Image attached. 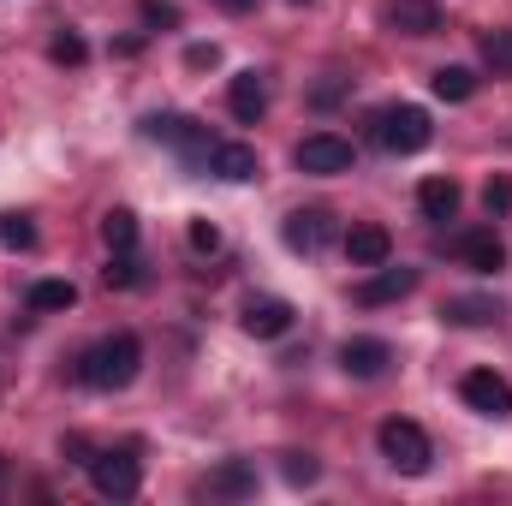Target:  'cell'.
Segmentation results:
<instances>
[{
    "label": "cell",
    "instance_id": "1",
    "mask_svg": "<svg viewBox=\"0 0 512 506\" xmlns=\"http://www.w3.org/2000/svg\"><path fill=\"white\" fill-rule=\"evenodd\" d=\"M137 370H143V340L126 334V328L108 334V340H96V346L78 358V381L96 387V393H120V387H131Z\"/></svg>",
    "mask_w": 512,
    "mask_h": 506
},
{
    "label": "cell",
    "instance_id": "2",
    "mask_svg": "<svg viewBox=\"0 0 512 506\" xmlns=\"http://www.w3.org/2000/svg\"><path fill=\"white\" fill-rule=\"evenodd\" d=\"M376 447H382V459L399 471V477H423L429 471V435L411 423V417H387L382 429H376Z\"/></svg>",
    "mask_w": 512,
    "mask_h": 506
},
{
    "label": "cell",
    "instance_id": "3",
    "mask_svg": "<svg viewBox=\"0 0 512 506\" xmlns=\"http://www.w3.org/2000/svg\"><path fill=\"white\" fill-rule=\"evenodd\" d=\"M376 137H382L387 155H417V149H429L435 126H429V114H423V108L399 102V108H387L382 120H376Z\"/></svg>",
    "mask_w": 512,
    "mask_h": 506
},
{
    "label": "cell",
    "instance_id": "4",
    "mask_svg": "<svg viewBox=\"0 0 512 506\" xmlns=\"http://www.w3.org/2000/svg\"><path fill=\"white\" fill-rule=\"evenodd\" d=\"M90 483H96V495H108V501H131V495L143 489V465L131 459V447H108V453L90 459Z\"/></svg>",
    "mask_w": 512,
    "mask_h": 506
},
{
    "label": "cell",
    "instance_id": "5",
    "mask_svg": "<svg viewBox=\"0 0 512 506\" xmlns=\"http://www.w3.org/2000/svg\"><path fill=\"white\" fill-rule=\"evenodd\" d=\"M298 173H316V179H334V173H352V143L340 131H310L298 143Z\"/></svg>",
    "mask_w": 512,
    "mask_h": 506
},
{
    "label": "cell",
    "instance_id": "6",
    "mask_svg": "<svg viewBox=\"0 0 512 506\" xmlns=\"http://www.w3.org/2000/svg\"><path fill=\"white\" fill-rule=\"evenodd\" d=\"M405 292H417V268H405V262L393 268V256H387V262H376V268L352 286V298H358L364 310H376V304H399Z\"/></svg>",
    "mask_w": 512,
    "mask_h": 506
},
{
    "label": "cell",
    "instance_id": "7",
    "mask_svg": "<svg viewBox=\"0 0 512 506\" xmlns=\"http://www.w3.org/2000/svg\"><path fill=\"white\" fill-rule=\"evenodd\" d=\"M459 399H465L471 411H483V417H512V381L495 376V370H465Z\"/></svg>",
    "mask_w": 512,
    "mask_h": 506
},
{
    "label": "cell",
    "instance_id": "8",
    "mask_svg": "<svg viewBox=\"0 0 512 506\" xmlns=\"http://www.w3.org/2000/svg\"><path fill=\"white\" fill-rule=\"evenodd\" d=\"M280 239H286V251L316 256L334 239V215H328V209H292V215L280 221Z\"/></svg>",
    "mask_w": 512,
    "mask_h": 506
},
{
    "label": "cell",
    "instance_id": "9",
    "mask_svg": "<svg viewBox=\"0 0 512 506\" xmlns=\"http://www.w3.org/2000/svg\"><path fill=\"white\" fill-rule=\"evenodd\" d=\"M387 364H393V346H387V340H376V334H352V340L340 346V370H346L352 381L387 376Z\"/></svg>",
    "mask_w": 512,
    "mask_h": 506
},
{
    "label": "cell",
    "instance_id": "10",
    "mask_svg": "<svg viewBox=\"0 0 512 506\" xmlns=\"http://www.w3.org/2000/svg\"><path fill=\"white\" fill-rule=\"evenodd\" d=\"M453 256H459L465 268H477V274H501V268H507V245L495 239V227L459 233V239H453Z\"/></svg>",
    "mask_w": 512,
    "mask_h": 506
},
{
    "label": "cell",
    "instance_id": "11",
    "mask_svg": "<svg viewBox=\"0 0 512 506\" xmlns=\"http://www.w3.org/2000/svg\"><path fill=\"white\" fill-rule=\"evenodd\" d=\"M292 322H298V310L286 298H251L245 304V334L251 340H280V334H292Z\"/></svg>",
    "mask_w": 512,
    "mask_h": 506
},
{
    "label": "cell",
    "instance_id": "12",
    "mask_svg": "<svg viewBox=\"0 0 512 506\" xmlns=\"http://www.w3.org/2000/svg\"><path fill=\"white\" fill-rule=\"evenodd\" d=\"M227 108H233L239 126H256V120L268 114V78H262V72H239V78L227 84Z\"/></svg>",
    "mask_w": 512,
    "mask_h": 506
},
{
    "label": "cell",
    "instance_id": "13",
    "mask_svg": "<svg viewBox=\"0 0 512 506\" xmlns=\"http://www.w3.org/2000/svg\"><path fill=\"white\" fill-rule=\"evenodd\" d=\"M209 495H221V501H251L256 495V459H221V465L209 471Z\"/></svg>",
    "mask_w": 512,
    "mask_h": 506
},
{
    "label": "cell",
    "instance_id": "14",
    "mask_svg": "<svg viewBox=\"0 0 512 506\" xmlns=\"http://www.w3.org/2000/svg\"><path fill=\"white\" fill-rule=\"evenodd\" d=\"M209 173H215V179H227V185H245V179H256V173H262V161H256L251 143H215Z\"/></svg>",
    "mask_w": 512,
    "mask_h": 506
},
{
    "label": "cell",
    "instance_id": "15",
    "mask_svg": "<svg viewBox=\"0 0 512 506\" xmlns=\"http://www.w3.org/2000/svg\"><path fill=\"white\" fill-rule=\"evenodd\" d=\"M387 256H393V233L387 227H352L346 233V262L352 268H376Z\"/></svg>",
    "mask_w": 512,
    "mask_h": 506
},
{
    "label": "cell",
    "instance_id": "16",
    "mask_svg": "<svg viewBox=\"0 0 512 506\" xmlns=\"http://www.w3.org/2000/svg\"><path fill=\"white\" fill-rule=\"evenodd\" d=\"M387 24L405 30V36H435V30H441V12H435L429 0H393V6H387Z\"/></svg>",
    "mask_w": 512,
    "mask_h": 506
},
{
    "label": "cell",
    "instance_id": "17",
    "mask_svg": "<svg viewBox=\"0 0 512 506\" xmlns=\"http://www.w3.org/2000/svg\"><path fill=\"white\" fill-rule=\"evenodd\" d=\"M441 322H453V328H489V322H501V304L495 298H447Z\"/></svg>",
    "mask_w": 512,
    "mask_h": 506
},
{
    "label": "cell",
    "instance_id": "18",
    "mask_svg": "<svg viewBox=\"0 0 512 506\" xmlns=\"http://www.w3.org/2000/svg\"><path fill=\"white\" fill-rule=\"evenodd\" d=\"M417 209H423L429 221H453V215H459V185H453V179H423V185H417Z\"/></svg>",
    "mask_w": 512,
    "mask_h": 506
},
{
    "label": "cell",
    "instance_id": "19",
    "mask_svg": "<svg viewBox=\"0 0 512 506\" xmlns=\"http://www.w3.org/2000/svg\"><path fill=\"white\" fill-rule=\"evenodd\" d=\"M24 304H30L36 316H54V310H72V304H78V286H72V280H36V286L24 292Z\"/></svg>",
    "mask_w": 512,
    "mask_h": 506
},
{
    "label": "cell",
    "instance_id": "20",
    "mask_svg": "<svg viewBox=\"0 0 512 506\" xmlns=\"http://www.w3.org/2000/svg\"><path fill=\"white\" fill-rule=\"evenodd\" d=\"M429 84H435L441 102H471V96H477V72H471V66H441Z\"/></svg>",
    "mask_w": 512,
    "mask_h": 506
},
{
    "label": "cell",
    "instance_id": "21",
    "mask_svg": "<svg viewBox=\"0 0 512 506\" xmlns=\"http://www.w3.org/2000/svg\"><path fill=\"white\" fill-rule=\"evenodd\" d=\"M102 245H108V251H131V245H137V215H131V209H108V215H102Z\"/></svg>",
    "mask_w": 512,
    "mask_h": 506
},
{
    "label": "cell",
    "instance_id": "22",
    "mask_svg": "<svg viewBox=\"0 0 512 506\" xmlns=\"http://www.w3.org/2000/svg\"><path fill=\"white\" fill-rule=\"evenodd\" d=\"M280 477H286L292 489H316V483H322V459H310V453H286V459H280Z\"/></svg>",
    "mask_w": 512,
    "mask_h": 506
},
{
    "label": "cell",
    "instance_id": "23",
    "mask_svg": "<svg viewBox=\"0 0 512 506\" xmlns=\"http://www.w3.org/2000/svg\"><path fill=\"white\" fill-rule=\"evenodd\" d=\"M36 245V221L30 215H0V251H30Z\"/></svg>",
    "mask_w": 512,
    "mask_h": 506
},
{
    "label": "cell",
    "instance_id": "24",
    "mask_svg": "<svg viewBox=\"0 0 512 506\" xmlns=\"http://www.w3.org/2000/svg\"><path fill=\"white\" fill-rule=\"evenodd\" d=\"M48 60H54V66H84V60H90V48H84V36H78V30H60V36L48 42Z\"/></svg>",
    "mask_w": 512,
    "mask_h": 506
},
{
    "label": "cell",
    "instance_id": "25",
    "mask_svg": "<svg viewBox=\"0 0 512 506\" xmlns=\"http://www.w3.org/2000/svg\"><path fill=\"white\" fill-rule=\"evenodd\" d=\"M483 60L495 72H512V30H483Z\"/></svg>",
    "mask_w": 512,
    "mask_h": 506
},
{
    "label": "cell",
    "instance_id": "26",
    "mask_svg": "<svg viewBox=\"0 0 512 506\" xmlns=\"http://www.w3.org/2000/svg\"><path fill=\"white\" fill-rule=\"evenodd\" d=\"M102 280H108V286H143V268L131 262V251H114V262L102 268Z\"/></svg>",
    "mask_w": 512,
    "mask_h": 506
},
{
    "label": "cell",
    "instance_id": "27",
    "mask_svg": "<svg viewBox=\"0 0 512 506\" xmlns=\"http://www.w3.org/2000/svg\"><path fill=\"white\" fill-rule=\"evenodd\" d=\"M507 209H512V179H489V185H483V215L501 221Z\"/></svg>",
    "mask_w": 512,
    "mask_h": 506
},
{
    "label": "cell",
    "instance_id": "28",
    "mask_svg": "<svg viewBox=\"0 0 512 506\" xmlns=\"http://www.w3.org/2000/svg\"><path fill=\"white\" fill-rule=\"evenodd\" d=\"M143 6V24L149 30H179V6L173 0H137Z\"/></svg>",
    "mask_w": 512,
    "mask_h": 506
},
{
    "label": "cell",
    "instance_id": "29",
    "mask_svg": "<svg viewBox=\"0 0 512 506\" xmlns=\"http://www.w3.org/2000/svg\"><path fill=\"white\" fill-rule=\"evenodd\" d=\"M346 96H352V78H328V84H316V90H310V102H316V108H334V102H346Z\"/></svg>",
    "mask_w": 512,
    "mask_h": 506
},
{
    "label": "cell",
    "instance_id": "30",
    "mask_svg": "<svg viewBox=\"0 0 512 506\" xmlns=\"http://www.w3.org/2000/svg\"><path fill=\"white\" fill-rule=\"evenodd\" d=\"M191 251L215 256V251H221V233H215V227H209V221H191Z\"/></svg>",
    "mask_w": 512,
    "mask_h": 506
},
{
    "label": "cell",
    "instance_id": "31",
    "mask_svg": "<svg viewBox=\"0 0 512 506\" xmlns=\"http://www.w3.org/2000/svg\"><path fill=\"white\" fill-rule=\"evenodd\" d=\"M215 60H221V48H215V42H191V48H185V66H197V72H203V66H215Z\"/></svg>",
    "mask_w": 512,
    "mask_h": 506
},
{
    "label": "cell",
    "instance_id": "32",
    "mask_svg": "<svg viewBox=\"0 0 512 506\" xmlns=\"http://www.w3.org/2000/svg\"><path fill=\"white\" fill-rule=\"evenodd\" d=\"M221 12H251V0H215Z\"/></svg>",
    "mask_w": 512,
    "mask_h": 506
},
{
    "label": "cell",
    "instance_id": "33",
    "mask_svg": "<svg viewBox=\"0 0 512 506\" xmlns=\"http://www.w3.org/2000/svg\"><path fill=\"white\" fill-rule=\"evenodd\" d=\"M6 483H12V471H6V459H0V495H6Z\"/></svg>",
    "mask_w": 512,
    "mask_h": 506
}]
</instances>
